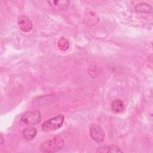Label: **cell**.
Returning <instances> with one entry per match:
<instances>
[{"label":"cell","instance_id":"cell-1","mask_svg":"<svg viewBox=\"0 0 153 153\" xmlns=\"http://www.w3.org/2000/svg\"><path fill=\"white\" fill-rule=\"evenodd\" d=\"M63 145V139L60 136H55L42 143L39 149L43 152H56L60 151Z\"/></svg>","mask_w":153,"mask_h":153},{"label":"cell","instance_id":"cell-2","mask_svg":"<svg viewBox=\"0 0 153 153\" xmlns=\"http://www.w3.org/2000/svg\"><path fill=\"white\" fill-rule=\"evenodd\" d=\"M64 116L63 115H58L46 121L41 126V128L44 131H54L60 128L63 123Z\"/></svg>","mask_w":153,"mask_h":153},{"label":"cell","instance_id":"cell-3","mask_svg":"<svg viewBox=\"0 0 153 153\" xmlns=\"http://www.w3.org/2000/svg\"><path fill=\"white\" fill-rule=\"evenodd\" d=\"M41 120V113L38 110H32L26 112L21 117L23 123L27 126H33Z\"/></svg>","mask_w":153,"mask_h":153},{"label":"cell","instance_id":"cell-4","mask_svg":"<svg viewBox=\"0 0 153 153\" xmlns=\"http://www.w3.org/2000/svg\"><path fill=\"white\" fill-rule=\"evenodd\" d=\"M90 132L93 140L97 143L103 142L105 137V133L103 128L97 124H93L90 127Z\"/></svg>","mask_w":153,"mask_h":153},{"label":"cell","instance_id":"cell-5","mask_svg":"<svg viewBox=\"0 0 153 153\" xmlns=\"http://www.w3.org/2000/svg\"><path fill=\"white\" fill-rule=\"evenodd\" d=\"M17 23L20 29L25 32H30L32 29V23L30 19L25 15H20L18 17Z\"/></svg>","mask_w":153,"mask_h":153},{"label":"cell","instance_id":"cell-6","mask_svg":"<svg viewBox=\"0 0 153 153\" xmlns=\"http://www.w3.org/2000/svg\"><path fill=\"white\" fill-rule=\"evenodd\" d=\"M99 21V16L93 11L88 12L84 16V23L88 26H93L97 24Z\"/></svg>","mask_w":153,"mask_h":153},{"label":"cell","instance_id":"cell-7","mask_svg":"<svg viewBox=\"0 0 153 153\" xmlns=\"http://www.w3.org/2000/svg\"><path fill=\"white\" fill-rule=\"evenodd\" d=\"M48 3L52 7V8L59 10V11H64L68 9L69 7V2L68 1H48Z\"/></svg>","mask_w":153,"mask_h":153},{"label":"cell","instance_id":"cell-8","mask_svg":"<svg viewBox=\"0 0 153 153\" xmlns=\"http://www.w3.org/2000/svg\"><path fill=\"white\" fill-rule=\"evenodd\" d=\"M36 133L37 131L36 128L33 127H28L23 130L22 135L25 139L27 140H30L35 137Z\"/></svg>","mask_w":153,"mask_h":153},{"label":"cell","instance_id":"cell-9","mask_svg":"<svg viewBox=\"0 0 153 153\" xmlns=\"http://www.w3.org/2000/svg\"><path fill=\"white\" fill-rule=\"evenodd\" d=\"M135 11L137 13H151L152 11V8L151 5L146 3H139L135 6Z\"/></svg>","mask_w":153,"mask_h":153},{"label":"cell","instance_id":"cell-10","mask_svg":"<svg viewBox=\"0 0 153 153\" xmlns=\"http://www.w3.org/2000/svg\"><path fill=\"white\" fill-rule=\"evenodd\" d=\"M111 108L115 113H121L124 111L125 106L123 102L120 99H116L111 103Z\"/></svg>","mask_w":153,"mask_h":153},{"label":"cell","instance_id":"cell-11","mask_svg":"<svg viewBox=\"0 0 153 153\" xmlns=\"http://www.w3.org/2000/svg\"><path fill=\"white\" fill-rule=\"evenodd\" d=\"M69 47V41L65 37H61L58 41V47L62 51H65Z\"/></svg>","mask_w":153,"mask_h":153},{"label":"cell","instance_id":"cell-12","mask_svg":"<svg viewBox=\"0 0 153 153\" xmlns=\"http://www.w3.org/2000/svg\"><path fill=\"white\" fill-rule=\"evenodd\" d=\"M107 149L108 150L106 151V152H123L119 148H118L115 145H110L108 146Z\"/></svg>","mask_w":153,"mask_h":153},{"label":"cell","instance_id":"cell-13","mask_svg":"<svg viewBox=\"0 0 153 153\" xmlns=\"http://www.w3.org/2000/svg\"><path fill=\"white\" fill-rule=\"evenodd\" d=\"M3 140H4V139H3L2 136L1 135V144H3Z\"/></svg>","mask_w":153,"mask_h":153}]
</instances>
